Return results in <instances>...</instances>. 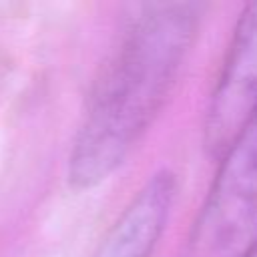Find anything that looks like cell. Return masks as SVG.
I'll return each instance as SVG.
<instances>
[{
	"instance_id": "cell-1",
	"label": "cell",
	"mask_w": 257,
	"mask_h": 257,
	"mask_svg": "<svg viewBox=\"0 0 257 257\" xmlns=\"http://www.w3.org/2000/svg\"><path fill=\"white\" fill-rule=\"evenodd\" d=\"M201 4L143 6L102 64L76 135L66 179L76 191L112 177L165 106L193 46Z\"/></svg>"
},
{
	"instance_id": "cell-2",
	"label": "cell",
	"mask_w": 257,
	"mask_h": 257,
	"mask_svg": "<svg viewBox=\"0 0 257 257\" xmlns=\"http://www.w3.org/2000/svg\"><path fill=\"white\" fill-rule=\"evenodd\" d=\"M257 251V110L219 157L191 223L183 257H249Z\"/></svg>"
},
{
	"instance_id": "cell-3",
	"label": "cell",
	"mask_w": 257,
	"mask_h": 257,
	"mask_svg": "<svg viewBox=\"0 0 257 257\" xmlns=\"http://www.w3.org/2000/svg\"><path fill=\"white\" fill-rule=\"evenodd\" d=\"M257 110V2L245 6L233 30L221 72L211 92L203 143L219 159L233 137Z\"/></svg>"
},
{
	"instance_id": "cell-4",
	"label": "cell",
	"mask_w": 257,
	"mask_h": 257,
	"mask_svg": "<svg viewBox=\"0 0 257 257\" xmlns=\"http://www.w3.org/2000/svg\"><path fill=\"white\" fill-rule=\"evenodd\" d=\"M177 199V179L155 171L110 225L92 257H153Z\"/></svg>"
},
{
	"instance_id": "cell-5",
	"label": "cell",
	"mask_w": 257,
	"mask_h": 257,
	"mask_svg": "<svg viewBox=\"0 0 257 257\" xmlns=\"http://www.w3.org/2000/svg\"><path fill=\"white\" fill-rule=\"evenodd\" d=\"M249 257H257V251H253V253H251V255H249Z\"/></svg>"
}]
</instances>
